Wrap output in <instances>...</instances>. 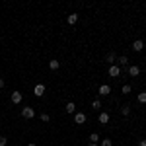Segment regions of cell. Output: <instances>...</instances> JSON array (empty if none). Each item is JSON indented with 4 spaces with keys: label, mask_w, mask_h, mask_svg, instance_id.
Here are the masks:
<instances>
[{
    "label": "cell",
    "mask_w": 146,
    "mask_h": 146,
    "mask_svg": "<svg viewBox=\"0 0 146 146\" xmlns=\"http://www.w3.org/2000/svg\"><path fill=\"white\" fill-rule=\"evenodd\" d=\"M86 119H88L86 113H82V111L74 113V123H76V125H84V123H86Z\"/></svg>",
    "instance_id": "6da1fadb"
},
{
    "label": "cell",
    "mask_w": 146,
    "mask_h": 146,
    "mask_svg": "<svg viewBox=\"0 0 146 146\" xmlns=\"http://www.w3.org/2000/svg\"><path fill=\"white\" fill-rule=\"evenodd\" d=\"M22 117L23 119H33L35 117V109H31V107H23L22 109Z\"/></svg>",
    "instance_id": "7a4b0ae2"
},
{
    "label": "cell",
    "mask_w": 146,
    "mask_h": 146,
    "mask_svg": "<svg viewBox=\"0 0 146 146\" xmlns=\"http://www.w3.org/2000/svg\"><path fill=\"white\" fill-rule=\"evenodd\" d=\"M10 100H12V103H22V100H23V96H22V92H12V96H10Z\"/></svg>",
    "instance_id": "3957f363"
},
{
    "label": "cell",
    "mask_w": 146,
    "mask_h": 146,
    "mask_svg": "<svg viewBox=\"0 0 146 146\" xmlns=\"http://www.w3.org/2000/svg\"><path fill=\"white\" fill-rule=\"evenodd\" d=\"M33 94L37 96V98H41V96H45V86H43V84H37V86L33 88Z\"/></svg>",
    "instance_id": "277c9868"
},
{
    "label": "cell",
    "mask_w": 146,
    "mask_h": 146,
    "mask_svg": "<svg viewBox=\"0 0 146 146\" xmlns=\"http://www.w3.org/2000/svg\"><path fill=\"white\" fill-rule=\"evenodd\" d=\"M119 74H121V68L117 66V64H111V66H109V76H113V78H117Z\"/></svg>",
    "instance_id": "5b68a950"
},
{
    "label": "cell",
    "mask_w": 146,
    "mask_h": 146,
    "mask_svg": "<svg viewBox=\"0 0 146 146\" xmlns=\"http://www.w3.org/2000/svg\"><path fill=\"white\" fill-rule=\"evenodd\" d=\"M144 49V43H142V39H136L135 43H133V51H136V53H140Z\"/></svg>",
    "instance_id": "8992f818"
},
{
    "label": "cell",
    "mask_w": 146,
    "mask_h": 146,
    "mask_svg": "<svg viewBox=\"0 0 146 146\" xmlns=\"http://www.w3.org/2000/svg\"><path fill=\"white\" fill-rule=\"evenodd\" d=\"M98 119H100V123H101V125H107V123H109V113H107V111H101Z\"/></svg>",
    "instance_id": "52a82bcc"
},
{
    "label": "cell",
    "mask_w": 146,
    "mask_h": 146,
    "mask_svg": "<svg viewBox=\"0 0 146 146\" xmlns=\"http://www.w3.org/2000/svg\"><path fill=\"white\" fill-rule=\"evenodd\" d=\"M109 94H111V88H109L107 84L100 86V96H109Z\"/></svg>",
    "instance_id": "ba28073f"
},
{
    "label": "cell",
    "mask_w": 146,
    "mask_h": 146,
    "mask_svg": "<svg viewBox=\"0 0 146 146\" xmlns=\"http://www.w3.org/2000/svg\"><path fill=\"white\" fill-rule=\"evenodd\" d=\"M64 111L70 113V115H74V113H76V105H74L72 101H68V103H66V109H64Z\"/></svg>",
    "instance_id": "9c48e42d"
},
{
    "label": "cell",
    "mask_w": 146,
    "mask_h": 146,
    "mask_svg": "<svg viewBox=\"0 0 146 146\" xmlns=\"http://www.w3.org/2000/svg\"><path fill=\"white\" fill-rule=\"evenodd\" d=\"M129 74H131V76H138V74H140V68L136 66V64L129 66Z\"/></svg>",
    "instance_id": "30bf717a"
},
{
    "label": "cell",
    "mask_w": 146,
    "mask_h": 146,
    "mask_svg": "<svg viewBox=\"0 0 146 146\" xmlns=\"http://www.w3.org/2000/svg\"><path fill=\"white\" fill-rule=\"evenodd\" d=\"M105 60H107V62H109V66H111L113 62H115V60H117V56H115V53H109V55L105 56Z\"/></svg>",
    "instance_id": "8fae6325"
},
{
    "label": "cell",
    "mask_w": 146,
    "mask_h": 146,
    "mask_svg": "<svg viewBox=\"0 0 146 146\" xmlns=\"http://www.w3.org/2000/svg\"><path fill=\"white\" fill-rule=\"evenodd\" d=\"M49 66H51V70H58V66H60V62H58L56 58H53V60L49 62Z\"/></svg>",
    "instance_id": "7c38bea8"
},
{
    "label": "cell",
    "mask_w": 146,
    "mask_h": 146,
    "mask_svg": "<svg viewBox=\"0 0 146 146\" xmlns=\"http://www.w3.org/2000/svg\"><path fill=\"white\" fill-rule=\"evenodd\" d=\"M76 22H78V14H70V16H68V23L74 25Z\"/></svg>",
    "instance_id": "4fadbf2b"
},
{
    "label": "cell",
    "mask_w": 146,
    "mask_h": 146,
    "mask_svg": "<svg viewBox=\"0 0 146 146\" xmlns=\"http://www.w3.org/2000/svg\"><path fill=\"white\" fill-rule=\"evenodd\" d=\"M129 113H131V105H123V107H121V115H123V117H127Z\"/></svg>",
    "instance_id": "5bb4252c"
},
{
    "label": "cell",
    "mask_w": 146,
    "mask_h": 146,
    "mask_svg": "<svg viewBox=\"0 0 146 146\" xmlns=\"http://www.w3.org/2000/svg\"><path fill=\"white\" fill-rule=\"evenodd\" d=\"M117 62H119L121 66H125V64L129 62V58H127V55H125V56H119V58H117Z\"/></svg>",
    "instance_id": "9a60e30c"
},
{
    "label": "cell",
    "mask_w": 146,
    "mask_h": 146,
    "mask_svg": "<svg viewBox=\"0 0 146 146\" xmlns=\"http://www.w3.org/2000/svg\"><path fill=\"white\" fill-rule=\"evenodd\" d=\"M138 103H146V92H140L138 94Z\"/></svg>",
    "instance_id": "2e32d148"
},
{
    "label": "cell",
    "mask_w": 146,
    "mask_h": 146,
    "mask_svg": "<svg viewBox=\"0 0 146 146\" xmlns=\"http://www.w3.org/2000/svg\"><path fill=\"white\" fill-rule=\"evenodd\" d=\"M90 140L94 142V144H96V142L100 140V135H98V133H92V135H90Z\"/></svg>",
    "instance_id": "e0dca14e"
},
{
    "label": "cell",
    "mask_w": 146,
    "mask_h": 146,
    "mask_svg": "<svg viewBox=\"0 0 146 146\" xmlns=\"http://www.w3.org/2000/svg\"><path fill=\"white\" fill-rule=\"evenodd\" d=\"M92 107H94V109H100V107H101V101L100 100H94V101H92Z\"/></svg>",
    "instance_id": "ac0fdd59"
},
{
    "label": "cell",
    "mask_w": 146,
    "mask_h": 146,
    "mask_svg": "<svg viewBox=\"0 0 146 146\" xmlns=\"http://www.w3.org/2000/svg\"><path fill=\"white\" fill-rule=\"evenodd\" d=\"M41 121H45V123H49V121H51L49 113H41Z\"/></svg>",
    "instance_id": "d6986e66"
},
{
    "label": "cell",
    "mask_w": 146,
    "mask_h": 146,
    "mask_svg": "<svg viewBox=\"0 0 146 146\" xmlns=\"http://www.w3.org/2000/svg\"><path fill=\"white\" fill-rule=\"evenodd\" d=\"M101 146H113V142L109 138H105V140H101Z\"/></svg>",
    "instance_id": "ffe728a7"
},
{
    "label": "cell",
    "mask_w": 146,
    "mask_h": 146,
    "mask_svg": "<svg viewBox=\"0 0 146 146\" xmlns=\"http://www.w3.org/2000/svg\"><path fill=\"white\" fill-rule=\"evenodd\" d=\"M131 90H133V88H131L129 84H125V86H123V90H121V92H123V94H129V92H131Z\"/></svg>",
    "instance_id": "44dd1931"
},
{
    "label": "cell",
    "mask_w": 146,
    "mask_h": 146,
    "mask_svg": "<svg viewBox=\"0 0 146 146\" xmlns=\"http://www.w3.org/2000/svg\"><path fill=\"white\" fill-rule=\"evenodd\" d=\"M8 144V140H6V136H0V146H6Z\"/></svg>",
    "instance_id": "7402d4cb"
},
{
    "label": "cell",
    "mask_w": 146,
    "mask_h": 146,
    "mask_svg": "<svg viewBox=\"0 0 146 146\" xmlns=\"http://www.w3.org/2000/svg\"><path fill=\"white\" fill-rule=\"evenodd\" d=\"M138 146H146V140H138Z\"/></svg>",
    "instance_id": "603a6c76"
},
{
    "label": "cell",
    "mask_w": 146,
    "mask_h": 146,
    "mask_svg": "<svg viewBox=\"0 0 146 146\" xmlns=\"http://www.w3.org/2000/svg\"><path fill=\"white\" fill-rule=\"evenodd\" d=\"M2 88H4V80L0 78V90H2Z\"/></svg>",
    "instance_id": "cb8c5ba5"
},
{
    "label": "cell",
    "mask_w": 146,
    "mask_h": 146,
    "mask_svg": "<svg viewBox=\"0 0 146 146\" xmlns=\"http://www.w3.org/2000/svg\"><path fill=\"white\" fill-rule=\"evenodd\" d=\"M27 146H37V144H35V142H29V144H27Z\"/></svg>",
    "instance_id": "d4e9b609"
},
{
    "label": "cell",
    "mask_w": 146,
    "mask_h": 146,
    "mask_svg": "<svg viewBox=\"0 0 146 146\" xmlns=\"http://www.w3.org/2000/svg\"><path fill=\"white\" fill-rule=\"evenodd\" d=\"M90 146H98V144H94V142H90Z\"/></svg>",
    "instance_id": "484cf974"
}]
</instances>
